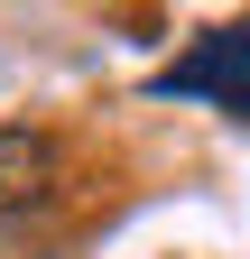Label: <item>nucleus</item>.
<instances>
[{
	"label": "nucleus",
	"mask_w": 250,
	"mask_h": 259,
	"mask_svg": "<svg viewBox=\"0 0 250 259\" xmlns=\"http://www.w3.org/2000/svg\"><path fill=\"white\" fill-rule=\"evenodd\" d=\"M56 194H65V148H56V130H0V232L37 222Z\"/></svg>",
	"instance_id": "obj_2"
},
{
	"label": "nucleus",
	"mask_w": 250,
	"mask_h": 259,
	"mask_svg": "<svg viewBox=\"0 0 250 259\" xmlns=\"http://www.w3.org/2000/svg\"><path fill=\"white\" fill-rule=\"evenodd\" d=\"M148 93H167V102H223L232 120H250V28H213L195 56L158 65Z\"/></svg>",
	"instance_id": "obj_1"
}]
</instances>
